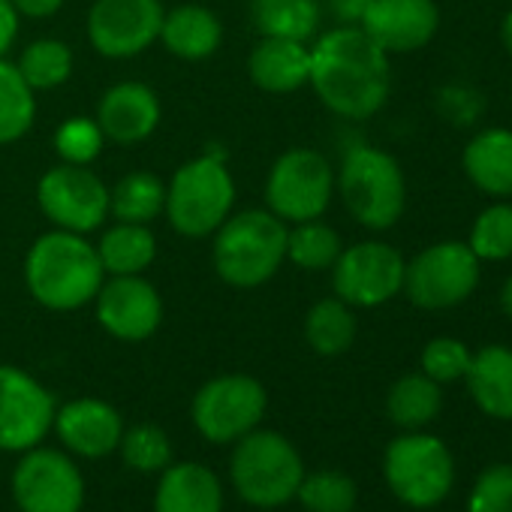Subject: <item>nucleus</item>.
<instances>
[{
	"label": "nucleus",
	"mask_w": 512,
	"mask_h": 512,
	"mask_svg": "<svg viewBox=\"0 0 512 512\" xmlns=\"http://www.w3.org/2000/svg\"><path fill=\"white\" fill-rule=\"evenodd\" d=\"M308 85L329 112L350 121H365L389 100V55L359 25L335 28L311 46Z\"/></svg>",
	"instance_id": "obj_1"
},
{
	"label": "nucleus",
	"mask_w": 512,
	"mask_h": 512,
	"mask_svg": "<svg viewBox=\"0 0 512 512\" xmlns=\"http://www.w3.org/2000/svg\"><path fill=\"white\" fill-rule=\"evenodd\" d=\"M106 281L97 247L67 229H52L40 235L25 256L28 293L49 311L67 314L79 311L97 299Z\"/></svg>",
	"instance_id": "obj_2"
},
{
	"label": "nucleus",
	"mask_w": 512,
	"mask_h": 512,
	"mask_svg": "<svg viewBox=\"0 0 512 512\" xmlns=\"http://www.w3.org/2000/svg\"><path fill=\"white\" fill-rule=\"evenodd\" d=\"M287 229L269 208H250L229 214L211 244L214 272L223 284L253 290L272 281L287 263Z\"/></svg>",
	"instance_id": "obj_3"
},
{
	"label": "nucleus",
	"mask_w": 512,
	"mask_h": 512,
	"mask_svg": "<svg viewBox=\"0 0 512 512\" xmlns=\"http://www.w3.org/2000/svg\"><path fill=\"white\" fill-rule=\"evenodd\" d=\"M305 461L290 437L269 428H253L232 443L229 479L235 494L256 509H281L296 500Z\"/></svg>",
	"instance_id": "obj_4"
},
{
	"label": "nucleus",
	"mask_w": 512,
	"mask_h": 512,
	"mask_svg": "<svg viewBox=\"0 0 512 512\" xmlns=\"http://www.w3.org/2000/svg\"><path fill=\"white\" fill-rule=\"evenodd\" d=\"M338 190L347 211L374 232L392 229L407 205V181L398 160L380 148L356 145L344 154Z\"/></svg>",
	"instance_id": "obj_5"
},
{
	"label": "nucleus",
	"mask_w": 512,
	"mask_h": 512,
	"mask_svg": "<svg viewBox=\"0 0 512 512\" xmlns=\"http://www.w3.org/2000/svg\"><path fill=\"white\" fill-rule=\"evenodd\" d=\"M235 181L217 154L187 160L166 184V217L175 232L187 238L214 235L217 226L232 214Z\"/></svg>",
	"instance_id": "obj_6"
},
{
	"label": "nucleus",
	"mask_w": 512,
	"mask_h": 512,
	"mask_svg": "<svg viewBox=\"0 0 512 512\" xmlns=\"http://www.w3.org/2000/svg\"><path fill=\"white\" fill-rule=\"evenodd\" d=\"M383 476L401 503L413 509H431L446 500L455 479V464L440 437L407 431L386 446Z\"/></svg>",
	"instance_id": "obj_7"
},
{
	"label": "nucleus",
	"mask_w": 512,
	"mask_h": 512,
	"mask_svg": "<svg viewBox=\"0 0 512 512\" xmlns=\"http://www.w3.org/2000/svg\"><path fill=\"white\" fill-rule=\"evenodd\" d=\"M269 410L266 386L250 374H220L199 386L190 404L193 428L217 446L235 443L260 428Z\"/></svg>",
	"instance_id": "obj_8"
},
{
	"label": "nucleus",
	"mask_w": 512,
	"mask_h": 512,
	"mask_svg": "<svg viewBox=\"0 0 512 512\" xmlns=\"http://www.w3.org/2000/svg\"><path fill=\"white\" fill-rule=\"evenodd\" d=\"M482 278V263L467 241H437L404 269L407 299L422 311H446L467 302Z\"/></svg>",
	"instance_id": "obj_9"
},
{
	"label": "nucleus",
	"mask_w": 512,
	"mask_h": 512,
	"mask_svg": "<svg viewBox=\"0 0 512 512\" xmlns=\"http://www.w3.org/2000/svg\"><path fill=\"white\" fill-rule=\"evenodd\" d=\"M335 193V172L314 148H290L266 178V205L284 223L317 220L326 214Z\"/></svg>",
	"instance_id": "obj_10"
},
{
	"label": "nucleus",
	"mask_w": 512,
	"mask_h": 512,
	"mask_svg": "<svg viewBox=\"0 0 512 512\" xmlns=\"http://www.w3.org/2000/svg\"><path fill=\"white\" fill-rule=\"evenodd\" d=\"M10 488L19 512H82L85 506V476L76 458L43 443L22 452Z\"/></svg>",
	"instance_id": "obj_11"
},
{
	"label": "nucleus",
	"mask_w": 512,
	"mask_h": 512,
	"mask_svg": "<svg viewBox=\"0 0 512 512\" xmlns=\"http://www.w3.org/2000/svg\"><path fill=\"white\" fill-rule=\"evenodd\" d=\"M407 260L386 241H359L341 250L332 287L350 308H380L404 290Z\"/></svg>",
	"instance_id": "obj_12"
},
{
	"label": "nucleus",
	"mask_w": 512,
	"mask_h": 512,
	"mask_svg": "<svg viewBox=\"0 0 512 512\" xmlns=\"http://www.w3.org/2000/svg\"><path fill=\"white\" fill-rule=\"evenodd\" d=\"M52 392L28 371L0 365V452L22 455L40 446L55 425Z\"/></svg>",
	"instance_id": "obj_13"
},
{
	"label": "nucleus",
	"mask_w": 512,
	"mask_h": 512,
	"mask_svg": "<svg viewBox=\"0 0 512 512\" xmlns=\"http://www.w3.org/2000/svg\"><path fill=\"white\" fill-rule=\"evenodd\" d=\"M37 202L55 229L88 235L109 217V187L88 166L61 163L37 184Z\"/></svg>",
	"instance_id": "obj_14"
},
{
	"label": "nucleus",
	"mask_w": 512,
	"mask_h": 512,
	"mask_svg": "<svg viewBox=\"0 0 512 512\" xmlns=\"http://www.w3.org/2000/svg\"><path fill=\"white\" fill-rule=\"evenodd\" d=\"M163 13L160 0H94L88 13V40L103 58H136L157 43Z\"/></svg>",
	"instance_id": "obj_15"
},
{
	"label": "nucleus",
	"mask_w": 512,
	"mask_h": 512,
	"mask_svg": "<svg viewBox=\"0 0 512 512\" xmlns=\"http://www.w3.org/2000/svg\"><path fill=\"white\" fill-rule=\"evenodd\" d=\"M97 323L118 341H148L163 323V299L142 275H121L103 281L97 293Z\"/></svg>",
	"instance_id": "obj_16"
},
{
	"label": "nucleus",
	"mask_w": 512,
	"mask_h": 512,
	"mask_svg": "<svg viewBox=\"0 0 512 512\" xmlns=\"http://www.w3.org/2000/svg\"><path fill=\"white\" fill-rule=\"evenodd\" d=\"M359 28L386 55H407L434 40L440 28V10L434 0H374Z\"/></svg>",
	"instance_id": "obj_17"
},
{
	"label": "nucleus",
	"mask_w": 512,
	"mask_h": 512,
	"mask_svg": "<svg viewBox=\"0 0 512 512\" xmlns=\"http://www.w3.org/2000/svg\"><path fill=\"white\" fill-rule=\"evenodd\" d=\"M52 431L73 458H106L118 452L124 419L103 398H76L55 410Z\"/></svg>",
	"instance_id": "obj_18"
},
{
	"label": "nucleus",
	"mask_w": 512,
	"mask_h": 512,
	"mask_svg": "<svg viewBox=\"0 0 512 512\" xmlns=\"http://www.w3.org/2000/svg\"><path fill=\"white\" fill-rule=\"evenodd\" d=\"M97 124L109 142L139 145L160 124V100L142 82H118L103 94L97 106Z\"/></svg>",
	"instance_id": "obj_19"
},
{
	"label": "nucleus",
	"mask_w": 512,
	"mask_h": 512,
	"mask_svg": "<svg viewBox=\"0 0 512 512\" xmlns=\"http://www.w3.org/2000/svg\"><path fill=\"white\" fill-rule=\"evenodd\" d=\"M157 476L154 512H223V485L208 464L172 461Z\"/></svg>",
	"instance_id": "obj_20"
},
{
	"label": "nucleus",
	"mask_w": 512,
	"mask_h": 512,
	"mask_svg": "<svg viewBox=\"0 0 512 512\" xmlns=\"http://www.w3.org/2000/svg\"><path fill=\"white\" fill-rule=\"evenodd\" d=\"M247 73L266 94H293L311 79V46L284 37H263L250 52Z\"/></svg>",
	"instance_id": "obj_21"
},
{
	"label": "nucleus",
	"mask_w": 512,
	"mask_h": 512,
	"mask_svg": "<svg viewBox=\"0 0 512 512\" xmlns=\"http://www.w3.org/2000/svg\"><path fill=\"white\" fill-rule=\"evenodd\" d=\"M467 181L485 196H512V130L491 127L476 133L461 154Z\"/></svg>",
	"instance_id": "obj_22"
},
{
	"label": "nucleus",
	"mask_w": 512,
	"mask_h": 512,
	"mask_svg": "<svg viewBox=\"0 0 512 512\" xmlns=\"http://www.w3.org/2000/svg\"><path fill=\"white\" fill-rule=\"evenodd\" d=\"M169 55L181 61H205L211 58L223 43V25L208 7H175L172 13H163L160 37H157Z\"/></svg>",
	"instance_id": "obj_23"
},
{
	"label": "nucleus",
	"mask_w": 512,
	"mask_h": 512,
	"mask_svg": "<svg viewBox=\"0 0 512 512\" xmlns=\"http://www.w3.org/2000/svg\"><path fill=\"white\" fill-rule=\"evenodd\" d=\"M476 407L494 419H512V350L491 344L473 353L464 374Z\"/></svg>",
	"instance_id": "obj_24"
},
{
	"label": "nucleus",
	"mask_w": 512,
	"mask_h": 512,
	"mask_svg": "<svg viewBox=\"0 0 512 512\" xmlns=\"http://www.w3.org/2000/svg\"><path fill=\"white\" fill-rule=\"evenodd\" d=\"M94 247L103 263V272L112 278L142 275L157 256V238H154L151 226H142V223H118L115 220V226H109L100 235V244H94Z\"/></svg>",
	"instance_id": "obj_25"
},
{
	"label": "nucleus",
	"mask_w": 512,
	"mask_h": 512,
	"mask_svg": "<svg viewBox=\"0 0 512 512\" xmlns=\"http://www.w3.org/2000/svg\"><path fill=\"white\" fill-rule=\"evenodd\" d=\"M166 211V184L145 169L124 175L109 190V217L118 223H142L151 226Z\"/></svg>",
	"instance_id": "obj_26"
},
{
	"label": "nucleus",
	"mask_w": 512,
	"mask_h": 512,
	"mask_svg": "<svg viewBox=\"0 0 512 512\" xmlns=\"http://www.w3.org/2000/svg\"><path fill=\"white\" fill-rule=\"evenodd\" d=\"M440 407H443L440 383H434L425 374H404L401 380L392 383L386 395V413L404 431L425 428L428 422L437 419Z\"/></svg>",
	"instance_id": "obj_27"
},
{
	"label": "nucleus",
	"mask_w": 512,
	"mask_h": 512,
	"mask_svg": "<svg viewBox=\"0 0 512 512\" xmlns=\"http://www.w3.org/2000/svg\"><path fill=\"white\" fill-rule=\"evenodd\" d=\"M250 16L260 37L308 43L320 25L317 0H250Z\"/></svg>",
	"instance_id": "obj_28"
},
{
	"label": "nucleus",
	"mask_w": 512,
	"mask_h": 512,
	"mask_svg": "<svg viewBox=\"0 0 512 512\" xmlns=\"http://www.w3.org/2000/svg\"><path fill=\"white\" fill-rule=\"evenodd\" d=\"M305 341L320 356H341L356 341V317L347 302L320 299L305 317Z\"/></svg>",
	"instance_id": "obj_29"
},
{
	"label": "nucleus",
	"mask_w": 512,
	"mask_h": 512,
	"mask_svg": "<svg viewBox=\"0 0 512 512\" xmlns=\"http://www.w3.org/2000/svg\"><path fill=\"white\" fill-rule=\"evenodd\" d=\"M341 250H344L341 235L329 223H323L320 217L293 223L287 229V260L302 272L332 269L335 260L341 256Z\"/></svg>",
	"instance_id": "obj_30"
},
{
	"label": "nucleus",
	"mask_w": 512,
	"mask_h": 512,
	"mask_svg": "<svg viewBox=\"0 0 512 512\" xmlns=\"http://www.w3.org/2000/svg\"><path fill=\"white\" fill-rule=\"evenodd\" d=\"M34 88L25 82L16 64L0 58V145L19 142L37 118Z\"/></svg>",
	"instance_id": "obj_31"
},
{
	"label": "nucleus",
	"mask_w": 512,
	"mask_h": 512,
	"mask_svg": "<svg viewBox=\"0 0 512 512\" xmlns=\"http://www.w3.org/2000/svg\"><path fill=\"white\" fill-rule=\"evenodd\" d=\"M16 67L34 91H52L73 76V49L61 40H34L25 46Z\"/></svg>",
	"instance_id": "obj_32"
},
{
	"label": "nucleus",
	"mask_w": 512,
	"mask_h": 512,
	"mask_svg": "<svg viewBox=\"0 0 512 512\" xmlns=\"http://www.w3.org/2000/svg\"><path fill=\"white\" fill-rule=\"evenodd\" d=\"M118 455L121 461L136 470V473H160L172 464V437L154 425V422H136L130 428H124L121 443H118Z\"/></svg>",
	"instance_id": "obj_33"
},
{
	"label": "nucleus",
	"mask_w": 512,
	"mask_h": 512,
	"mask_svg": "<svg viewBox=\"0 0 512 512\" xmlns=\"http://www.w3.org/2000/svg\"><path fill=\"white\" fill-rule=\"evenodd\" d=\"M296 500L305 506V512H353L359 488L341 470H305Z\"/></svg>",
	"instance_id": "obj_34"
},
{
	"label": "nucleus",
	"mask_w": 512,
	"mask_h": 512,
	"mask_svg": "<svg viewBox=\"0 0 512 512\" xmlns=\"http://www.w3.org/2000/svg\"><path fill=\"white\" fill-rule=\"evenodd\" d=\"M479 263H503L512 260V202H494L470 226L467 238Z\"/></svg>",
	"instance_id": "obj_35"
},
{
	"label": "nucleus",
	"mask_w": 512,
	"mask_h": 512,
	"mask_svg": "<svg viewBox=\"0 0 512 512\" xmlns=\"http://www.w3.org/2000/svg\"><path fill=\"white\" fill-rule=\"evenodd\" d=\"M106 136L97 124V118H67L55 130V151L64 163L73 166H91L103 154Z\"/></svg>",
	"instance_id": "obj_36"
},
{
	"label": "nucleus",
	"mask_w": 512,
	"mask_h": 512,
	"mask_svg": "<svg viewBox=\"0 0 512 512\" xmlns=\"http://www.w3.org/2000/svg\"><path fill=\"white\" fill-rule=\"evenodd\" d=\"M473 353L458 338H434L422 350V374L434 383H455L464 380Z\"/></svg>",
	"instance_id": "obj_37"
},
{
	"label": "nucleus",
	"mask_w": 512,
	"mask_h": 512,
	"mask_svg": "<svg viewBox=\"0 0 512 512\" xmlns=\"http://www.w3.org/2000/svg\"><path fill=\"white\" fill-rule=\"evenodd\" d=\"M467 512H512V464H494L479 473Z\"/></svg>",
	"instance_id": "obj_38"
},
{
	"label": "nucleus",
	"mask_w": 512,
	"mask_h": 512,
	"mask_svg": "<svg viewBox=\"0 0 512 512\" xmlns=\"http://www.w3.org/2000/svg\"><path fill=\"white\" fill-rule=\"evenodd\" d=\"M19 19H22V13L13 7V0H0V58L13 49V43L19 37Z\"/></svg>",
	"instance_id": "obj_39"
},
{
	"label": "nucleus",
	"mask_w": 512,
	"mask_h": 512,
	"mask_svg": "<svg viewBox=\"0 0 512 512\" xmlns=\"http://www.w3.org/2000/svg\"><path fill=\"white\" fill-rule=\"evenodd\" d=\"M67 4V0H13V7L28 16V19H49L55 16L61 7Z\"/></svg>",
	"instance_id": "obj_40"
},
{
	"label": "nucleus",
	"mask_w": 512,
	"mask_h": 512,
	"mask_svg": "<svg viewBox=\"0 0 512 512\" xmlns=\"http://www.w3.org/2000/svg\"><path fill=\"white\" fill-rule=\"evenodd\" d=\"M332 4V13L344 22V25H359L365 10L374 4V0H329Z\"/></svg>",
	"instance_id": "obj_41"
},
{
	"label": "nucleus",
	"mask_w": 512,
	"mask_h": 512,
	"mask_svg": "<svg viewBox=\"0 0 512 512\" xmlns=\"http://www.w3.org/2000/svg\"><path fill=\"white\" fill-rule=\"evenodd\" d=\"M500 43H503V49L512 55V10L503 16V22H500Z\"/></svg>",
	"instance_id": "obj_42"
},
{
	"label": "nucleus",
	"mask_w": 512,
	"mask_h": 512,
	"mask_svg": "<svg viewBox=\"0 0 512 512\" xmlns=\"http://www.w3.org/2000/svg\"><path fill=\"white\" fill-rule=\"evenodd\" d=\"M500 308H503V314L506 317H512V275L503 281V287H500Z\"/></svg>",
	"instance_id": "obj_43"
}]
</instances>
